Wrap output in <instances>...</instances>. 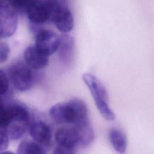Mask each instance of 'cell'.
Here are the masks:
<instances>
[{
    "mask_svg": "<svg viewBox=\"0 0 154 154\" xmlns=\"http://www.w3.org/2000/svg\"><path fill=\"white\" fill-rule=\"evenodd\" d=\"M49 114L52 120L58 124L75 126L90 122L87 105L78 98L53 105Z\"/></svg>",
    "mask_w": 154,
    "mask_h": 154,
    "instance_id": "cell-1",
    "label": "cell"
},
{
    "mask_svg": "<svg viewBox=\"0 0 154 154\" xmlns=\"http://www.w3.org/2000/svg\"><path fill=\"white\" fill-rule=\"evenodd\" d=\"M29 120L28 109L22 105L14 104L5 108L0 118V126L6 129L10 138L18 140L25 134Z\"/></svg>",
    "mask_w": 154,
    "mask_h": 154,
    "instance_id": "cell-2",
    "label": "cell"
},
{
    "mask_svg": "<svg viewBox=\"0 0 154 154\" xmlns=\"http://www.w3.org/2000/svg\"><path fill=\"white\" fill-rule=\"evenodd\" d=\"M82 78L90 91L96 106L101 116L107 120H114L116 116L109 106L108 94L100 81L95 75L89 73L83 74Z\"/></svg>",
    "mask_w": 154,
    "mask_h": 154,
    "instance_id": "cell-3",
    "label": "cell"
},
{
    "mask_svg": "<svg viewBox=\"0 0 154 154\" xmlns=\"http://www.w3.org/2000/svg\"><path fill=\"white\" fill-rule=\"evenodd\" d=\"M51 22H52L56 28L64 34L73 29L74 26L73 14L65 2L55 1Z\"/></svg>",
    "mask_w": 154,
    "mask_h": 154,
    "instance_id": "cell-4",
    "label": "cell"
},
{
    "mask_svg": "<svg viewBox=\"0 0 154 154\" xmlns=\"http://www.w3.org/2000/svg\"><path fill=\"white\" fill-rule=\"evenodd\" d=\"M9 76L13 87L19 91H26L33 84L34 76L28 66L22 63L12 65L9 69Z\"/></svg>",
    "mask_w": 154,
    "mask_h": 154,
    "instance_id": "cell-5",
    "label": "cell"
},
{
    "mask_svg": "<svg viewBox=\"0 0 154 154\" xmlns=\"http://www.w3.org/2000/svg\"><path fill=\"white\" fill-rule=\"evenodd\" d=\"M18 24L17 13L9 2L0 1V38H8L16 32Z\"/></svg>",
    "mask_w": 154,
    "mask_h": 154,
    "instance_id": "cell-6",
    "label": "cell"
},
{
    "mask_svg": "<svg viewBox=\"0 0 154 154\" xmlns=\"http://www.w3.org/2000/svg\"><path fill=\"white\" fill-rule=\"evenodd\" d=\"M55 1H31L26 12L28 19L35 24L51 22Z\"/></svg>",
    "mask_w": 154,
    "mask_h": 154,
    "instance_id": "cell-7",
    "label": "cell"
},
{
    "mask_svg": "<svg viewBox=\"0 0 154 154\" xmlns=\"http://www.w3.org/2000/svg\"><path fill=\"white\" fill-rule=\"evenodd\" d=\"M60 42V35L49 29L40 31L35 37L36 48L47 56L57 51Z\"/></svg>",
    "mask_w": 154,
    "mask_h": 154,
    "instance_id": "cell-8",
    "label": "cell"
},
{
    "mask_svg": "<svg viewBox=\"0 0 154 154\" xmlns=\"http://www.w3.org/2000/svg\"><path fill=\"white\" fill-rule=\"evenodd\" d=\"M55 139L60 146L75 149L79 146V135L74 126L59 128L55 132Z\"/></svg>",
    "mask_w": 154,
    "mask_h": 154,
    "instance_id": "cell-9",
    "label": "cell"
},
{
    "mask_svg": "<svg viewBox=\"0 0 154 154\" xmlns=\"http://www.w3.org/2000/svg\"><path fill=\"white\" fill-rule=\"evenodd\" d=\"M29 132L34 141L47 147L52 140V132L50 127L45 122L40 120L35 121L31 124Z\"/></svg>",
    "mask_w": 154,
    "mask_h": 154,
    "instance_id": "cell-10",
    "label": "cell"
},
{
    "mask_svg": "<svg viewBox=\"0 0 154 154\" xmlns=\"http://www.w3.org/2000/svg\"><path fill=\"white\" fill-rule=\"evenodd\" d=\"M24 58L27 66L35 70L45 68L49 63V56L40 52L35 46L26 48L24 52Z\"/></svg>",
    "mask_w": 154,
    "mask_h": 154,
    "instance_id": "cell-11",
    "label": "cell"
},
{
    "mask_svg": "<svg viewBox=\"0 0 154 154\" xmlns=\"http://www.w3.org/2000/svg\"><path fill=\"white\" fill-rule=\"evenodd\" d=\"M74 39L67 34L60 35V42L57 49L58 58L65 65L69 64L73 57Z\"/></svg>",
    "mask_w": 154,
    "mask_h": 154,
    "instance_id": "cell-12",
    "label": "cell"
},
{
    "mask_svg": "<svg viewBox=\"0 0 154 154\" xmlns=\"http://www.w3.org/2000/svg\"><path fill=\"white\" fill-rule=\"evenodd\" d=\"M109 141L114 150L119 153H124L127 149V138L126 135L121 130L112 128L108 133Z\"/></svg>",
    "mask_w": 154,
    "mask_h": 154,
    "instance_id": "cell-13",
    "label": "cell"
},
{
    "mask_svg": "<svg viewBox=\"0 0 154 154\" xmlns=\"http://www.w3.org/2000/svg\"><path fill=\"white\" fill-rule=\"evenodd\" d=\"M47 147L34 140H26L20 143L18 147V154H46Z\"/></svg>",
    "mask_w": 154,
    "mask_h": 154,
    "instance_id": "cell-14",
    "label": "cell"
},
{
    "mask_svg": "<svg viewBox=\"0 0 154 154\" xmlns=\"http://www.w3.org/2000/svg\"><path fill=\"white\" fill-rule=\"evenodd\" d=\"M12 8L14 11L20 13H25L28 10L31 1H26V0H17V1H8Z\"/></svg>",
    "mask_w": 154,
    "mask_h": 154,
    "instance_id": "cell-15",
    "label": "cell"
},
{
    "mask_svg": "<svg viewBox=\"0 0 154 154\" xmlns=\"http://www.w3.org/2000/svg\"><path fill=\"white\" fill-rule=\"evenodd\" d=\"M9 82L5 73L0 70V96L5 94L8 90Z\"/></svg>",
    "mask_w": 154,
    "mask_h": 154,
    "instance_id": "cell-16",
    "label": "cell"
},
{
    "mask_svg": "<svg viewBox=\"0 0 154 154\" xmlns=\"http://www.w3.org/2000/svg\"><path fill=\"white\" fill-rule=\"evenodd\" d=\"M10 49L9 46L4 42H0V64L5 62L9 57Z\"/></svg>",
    "mask_w": 154,
    "mask_h": 154,
    "instance_id": "cell-17",
    "label": "cell"
},
{
    "mask_svg": "<svg viewBox=\"0 0 154 154\" xmlns=\"http://www.w3.org/2000/svg\"><path fill=\"white\" fill-rule=\"evenodd\" d=\"M9 136L6 129L0 126V151L5 150L9 142Z\"/></svg>",
    "mask_w": 154,
    "mask_h": 154,
    "instance_id": "cell-18",
    "label": "cell"
},
{
    "mask_svg": "<svg viewBox=\"0 0 154 154\" xmlns=\"http://www.w3.org/2000/svg\"><path fill=\"white\" fill-rule=\"evenodd\" d=\"M5 107H4V103L2 102V100L0 99V118L2 116L4 110H5Z\"/></svg>",
    "mask_w": 154,
    "mask_h": 154,
    "instance_id": "cell-19",
    "label": "cell"
},
{
    "mask_svg": "<svg viewBox=\"0 0 154 154\" xmlns=\"http://www.w3.org/2000/svg\"><path fill=\"white\" fill-rule=\"evenodd\" d=\"M0 154H14V153H13V152H3L0 153Z\"/></svg>",
    "mask_w": 154,
    "mask_h": 154,
    "instance_id": "cell-20",
    "label": "cell"
}]
</instances>
